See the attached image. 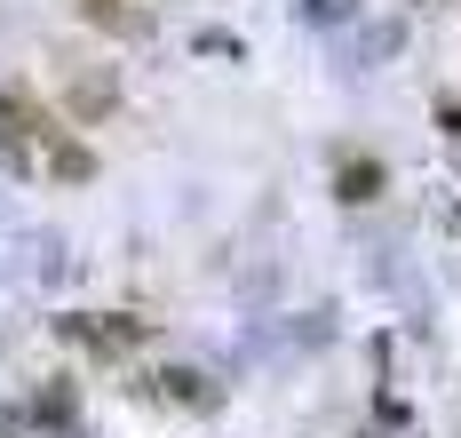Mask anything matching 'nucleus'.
I'll list each match as a JSON object with an SVG mask.
<instances>
[{
    "instance_id": "nucleus-1",
    "label": "nucleus",
    "mask_w": 461,
    "mask_h": 438,
    "mask_svg": "<svg viewBox=\"0 0 461 438\" xmlns=\"http://www.w3.org/2000/svg\"><path fill=\"white\" fill-rule=\"evenodd\" d=\"M56 327H64L72 342H88V351H104V359H120V351H136V342L151 335L143 319H120V311H112V319H104V311H64Z\"/></svg>"
},
{
    "instance_id": "nucleus-2",
    "label": "nucleus",
    "mask_w": 461,
    "mask_h": 438,
    "mask_svg": "<svg viewBox=\"0 0 461 438\" xmlns=\"http://www.w3.org/2000/svg\"><path fill=\"white\" fill-rule=\"evenodd\" d=\"M48 176H56V184H95V151L80 144V136H56V144H48V160H41Z\"/></svg>"
},
{
    "instance_id": "nucleus-3",
    "label": "nucleus",
    "mask_w": 461,
    "mask_h": 438,
    "mask_svg": "<svg viewBox=\"0 0 461 438\" xmlns=\"http://www.w3.org/2000/svg\"><path fill=\"white\" fill-rule=\"evenodd\" d=\"M112 104H120V80H112V72H80V80H72V112H80V120H104Z\"/></svg>"
},
{
    "instance_id": "nucleus-4",
    "label": "nucleus",
    "mask_w": 461,
    "mask_h": 438,
    "mask_svg": "<svg viewBox=\"0 0 461 438\" xmlns=\"http://www.w3.org/2000/svg\"><path fill=\"white\" fill-rule=\"evenodd\" d=\"M72 415H80V398H72V383H48L41 398H32V423H41V431H72Z\"/></svg>"
},
{
    "instance_id": "nucleus-5",
    "label": "nucleus",
    "mask_w": 461,
    "mask_h": 438,
    "mask_svg": "<svg viewBox=\"0 0 461 438\" xmlns=\"http://www.w3.org/2000/svg\"><path fill=\"white\" fill-rule=\"evenodd\" d=\"M334 192H342V199H374V192H382V160H342Z\"/></svg>"
},
{
    "instance_id": "nucleus-6",
    "label": "nucleus",
    "mask_w": 461,
    "mask_h": 438,
    "mask_svg": "<svg viewBox=\"0 0 461 438\" xmlns=\"http://www.w3.org/2000/svg\"><path fill=\"white\" fill-rule=\"evenodd\" d=\"M159 390H167V398H184V406H215L207 375H191V367H167V375H159Z\"/></svg>"
},
{
    "instance_id": "nucleus-7",
    "label": "nucleus",
    "mask_w": 461,
    "mask_h": 438,
    "mask_svg": "<svg viewBox=\"0 0 461 438\" xmlns=\"http://www.w3.org/2000/svg\"><path fill=\"white\" fill-rule=\"evenodd\" d=\"M303 16H311V24H342V16H350V0H303Z\"/></svg>"
}]
</instances>
